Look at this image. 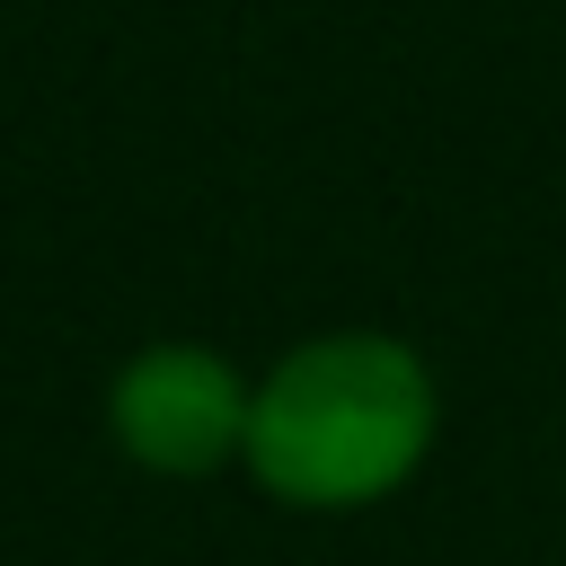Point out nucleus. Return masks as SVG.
Returning a JSON list of instances; mask_svg holds the SVG:
<instances>
[{
    "instance_id": "f03ea898",
    "label": "nucleus",
    "mask_w": 566,
    "mask_h": 566,
    "mask_svg": "<svg viewBox=\"0 0 566 566\" xmlns=\"http://www.w3.org/2000/svg\"><path fill=\"white\" fill-rule=\"evenodd\" d=\"M248 380L203 354V345H150L115 371V442L142 460V469H168V478H203L221 469L230 451H248Z\"/></svg>"
},
{
    "instance_id": "f257e3e1",
    "label": "nucleus",
    "mask_w": 566,
    "mask_h": 566,
    "mask_svg": "<svg viewBox=\"0 0 566 566\" xmlns=\"http://www.w3.org/2000/svg\"><path fill=\"white\" fill-rule=\"evenodd\" d=\"M424 442H433V371L416 363V345L371 327L292 345L248 398L256 486L310 513H354L398 495Z\"/></svg>"
}]
</instances>
